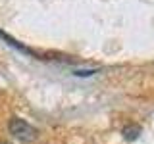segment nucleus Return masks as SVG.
Here are the masks:
<instances>
[{
	"label": "nucleus",
	"mask_w": 154,
	"mask_h": 144,
	"mask_svg": "<svg viewBox=\"0 0 154 144\" xmlns=\"http://www.w3.org/2000/svg\"><path fill=\"white\" fill-rule=\"evenodd\" d=\"M8 127H10V133L21 142H33L37 138V134H38V131L33 127V125H29L27 121H23V119H19V117L10 119Z\"/></svg>",
	"instance_id": "nucleus-1"
},
{
	"label": "nucleus",
	"mask_w": 154,
	"mask_h": 144,
	"mask_svg": "<svg viewBox=\"0 0 154 144\" xmlns=\"http://www.w3.org/2000/svg\"><path fill=\"white\" fill-rule=\"evenodd\" d=\"M123 138H127V140H135V138L141 134V127H137V125H129V127H123Z\"/></svg>",
	"instance_id": "nucleus-2"
},
{
	"label": "nucleus",
	"mask_w": 154,
	"mask_h": 144,
	"mask_svg": "<svg viewBox=\"0 0 154 144\" xmlns=\"http://www.w3.org/2000/svg\"><path fill=\"white\" fill-rule=\"evenodd\" d=\"M0 144H10V142H0Z\"/></svg>",
	"instance_id": "nucleus-3"
}]
</instances>
